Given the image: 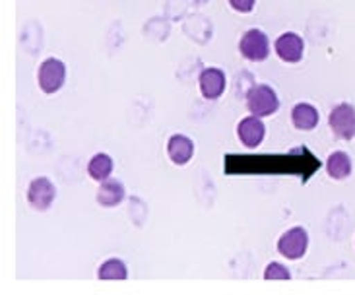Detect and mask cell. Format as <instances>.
<instances>
[{"label":"cell","instance_id":"cell-1","mask_svg":"<svg viewBox=\"0 0 355 295\" xmlns=\"http://www.w3.org/2000/svg\"><path fill=\"white\" fill-rule=\"evenodd\" d=\"M247 109L257 117H270L279 109V99L276 90L268 84L252 86L247 94Z\"/></svg>","mask_w":355,"mask_h":295},{"label":"cell","instance_id":"cell-2","mask_svg":"<svg viewBox=\"0 0 355 295\" xmlns=\"http://www.w3.org/2000/svg\"><path fill=\"white\" fill-rule=\"evenodd\" d=\"M39 87L45 94H57L67 82V65L57 57H49L41 62L37 72Z\"/></svg>","mask_w":355,"mask_h":295},{"label":"cell","instance_id":"cell-3","mask_svg":"<svg viewBox=\"0 0 355 295\" xmlns=\"http://www.w3.org/2000/svg\"><path fill=\"white\" fill-rule=\"evenodd\" d=\"M239 53L247 60L252 62H262L270 55V39L268 35L259 28H252L243 33L239 41Z\"/></svg>","mask_w":355,"mask_h":295},{"label":"cell","instance_id":"cell-4","mask_svg":"<svg viewBox=\"0 0 355 295\" xmlns=\"http://www.w3.org/2000/svg\"><path fill=\"white\" fill-rule=\"evenodd\" d=\"M328 124L340 140L355 138V105L340 103L328 115Z\"/></svg>","mask_w":355,"mask_h":295},{"label":"cell","instance_id":"cell-5","mask_svg":"<svg viewBox=\"0 0 355 295\" xmlns=\"http://www.w3.org/2000/svg\"><path fill=\"white\" fill-rule=\"evenodd\" d=\"M309 248V233L307 229L295 226V228L288 229L278 241V251L282 257L289 258V260H299L305 257Z\"/></svg>","mask_w":355,"mask_h":295},{"label":"cell","instance_id":"cell-6","mask_svg":"<svg viewBox=\"0 0 355 295\" xmlns=\"http://www.w3.org/2000/svg\"><path fill=\"white\" fill-rule=\"evenodd\" d=\"M274 49H276V55L284 62L295 65V62H301V58L305 55V39L295 31H286L276 39Z\"/></svg>","mask_w":355,"mask_h":295},{"label":"cell","instance_id":"cell-7","mask_svg":"<svg viewBox=\"0 0 355 295\" xmlns=\"http://www.w3.org/2000/svg\"><path fill=\"white\" fill-rule=\"evenodd\" d=\"M57 199V189L53 181H49L47 177H37L29 183L28 189V202L39 212H45L53 206V202Z\"/></svg>","mask_w":355,"mask_h":295},{"label":"cell","instance_id":"cell-8","mask_svg":"<svg viewBox=\"0 0 355 295\" xmlns=\"http://www.w3.org/2000/svg\"><path fill=\"white\" fill-rule=\"evenodd\" d=\"M198 86H200V94L204 99H208V101L220 99L225 92V86H227L225 72L216 67L202 70L200 78H198Z\"/></svg>","mask_w":355,"mask_h":295},{"label":"cell","instance_id":"cell-9","mask_svg":"<svg viewBox=\"0 0 355 295\" xmlns=\"http://www.w3.org/2000/svg\"><path fill=\"white\" fill-rule=\"evenodd\" d=\"M237 136L245 148H259L266 136V124L262 123V117H257V115L245 117L237 124Z\"/></svg>","mask_w":355,"mask_h":295},{"label":"cell","instance_id":"cell-10","mask_svg":"<svg viewBox=\"0 0 355 295\" xmlns=\"http://www.w3.org/2000/svg\"><path fill=\"white\" fill-rule=\"evenodd\" d=\"M167 153L175 165H187L194 155V142L184 134H173L167 142Z\"/></svg>","mask_w":355,"mask_h":295},{"label":"cell","instance_id":"cell-11","mask_svg":"<svg viewBox=\"0 0 355 295\" xmlns=\"http://www.w3.org/2000/svg\"><path fill=\"white\" fill-rule=\"evenodd\" d=\"M125 185L119 181V179H113V177H109V179L101 183V187L97 191V202L101 206H105V208H115V206H119L125 200Z\"/></svg>","mask_w":355,"mask_h":295},{"label":"cell","instance_id":"cell-12","mask_svg":"<svg viewBox=\"0 0 355 295\" xmlns=\"http://www.w3.org/2000/svg\"><path fill=\"white\" fill-rule=\"evenodd\" d=\"M320 115L315 105L311 103H297L291 109V123L297 130H313L317 128Z\"/></svg>","mask_w":355,"mask_h":295},{"label":"cell","instance_id":"cell-13","mask_svg":"<svg viewBox=\"0 0 355 295\" xmlns=\"http://www.w3.org/2000/svg\"><path fill=\"white\" fill-rule=\"evenodd\" d=\"M352 169H354V163L346 152H332L328 155L327 171L332 179L336 181L347 179L352 175Z\"/></svg>","mask_w":355,"mask_h":295},{"label":"cell","instance_id":"cell-14","mask_svg":"<svg viewBox=\"0 0 355 295\" xmlns=\"http://www.w3.org/2000/svg\"><path fill=\"white\" fill-rule=\"evenodd\" d=\"M87 173H89V177L97 183H103L105 179L111 177V173H113V158L109 155V153L99 152L96 153L89 163H87Z\"/></svg>","mask_w":355,"mask_h":295},{"label":"cell","instance_id":"cell-15","mask_svg":"<svg viewBox=\"0 0 355 295\" xmlns=\"http://www.w3.org/2000/svg\"><path fill=\"white\" fill-rule=\"evenodd\" d=\"M97 278L99 280H126L128 278V268L121 258H109L99 267Z\"/></svg>","mask_w":355,"mask_h":295},{"label":"cell","instance_id":"cell-16","mask_svg":"<svg viewBox=\"0 0 355 295\" xmlns=\"http://www.w3.org/2000/svg\"><path fill=\"white\" fill-rule=\"evenodd\" d=\"M264 278L266 280H289L291 278V272L288 270V267H284L282 262H270L266 270H264Z\"/></svg>","mask_w":355,"mask_h":295},{"label":"cell","instance_id":"cell-17","mask_svg":"<svg viewBox=\"0 0 355 295\" xmlns=\"http://www.w3.org/2000/svg\"><path fill=\"white\" fill-rule=\"evenodd\" d=\"M254 4L257 0H230V6L233 10H237L241 14H249L254 10Z\"/></svg>","mask_w":355,"mask_h":295}]
</instances>
